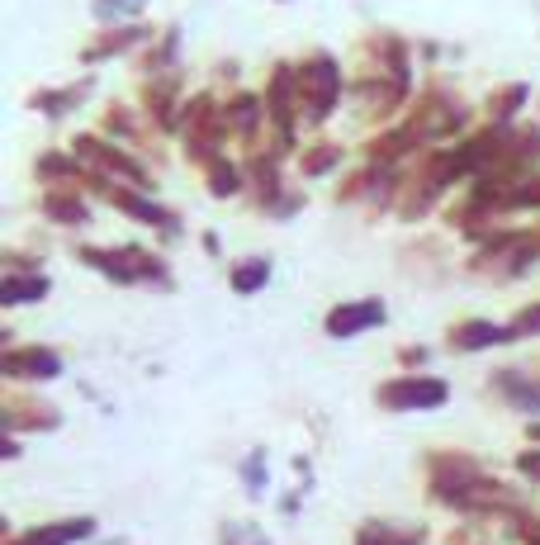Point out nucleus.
Wrapping results in <instances>:
<instances>
[{"label": "nucleus", "mask_w": 540, "mask_h": 545, "mask_svg": "<svg viewBox=\"0 0 540 545\" xmlns=\"http://www.w3.org/2000/svg\"><path fill=\"white\" fill-rule=\"evenodd\" d=\"M76 261L114 280V285H162V290H171L166 261L143 252V247H76Z\"/></svg>", "instance_id": "f257e3e1"}, {"label": "nucleus", "mask_w": 540, "mask_h": 545, "mask_svg": "<svg viewBox=\"0 0 540 545\" xmlns=\"http://www.w3.org/2000/svg\"><path fill=\"white\" fill-rule=\"evenodd\" d=\"M72 157L86 166V176H95V181L128 185V190H143V195L152 190V171H147L138 157H128L119 143H109L105 133H76Z\"/></svg>", "instance_id": "f03ea898"}, {"label": "nucleus", "mask_w": 540, "mask_h": 545, "mask_svg": "<svg viewBox=\"0 0 540 545\" xmlns=\"http://www.w3.org/2000/svg\"><path fill=\"white\" fill-rule=\"evenodd\" d=\"M223 138H228V119H223V105L214 95H190L185 100V119H180V147L185 157L199 166H209L223 157Z\"/></svg>", "instance_id": "7ed1b4c3"}, {"label": "nucleus", "mask_w": 540, "mask_h": 545, "mask_svg": "<svg viewBox=\"0 0 540 545\" xmlns=\"http://www.w3.org/2000/svg\"><path fill=\"white\" fill-rule=\"evenodd\" d=\"M299 95H304V124L323 128L342 105V62L332 53H313L299 62Z\"/></svg>", "instance_id": "20e7f679"}, {"label": "nucleus", "mask_w": 540, "mask_h": 545, "mask_svg": "<svg viewBox=\"0 0 540 545\" xmlns=\"http://www.w3.org/2000/svg\"><path fill=\"white\" fill-rule=\"evenodd\" d=\"M266 119L275 128V157L294 152V124L304 119V95H299V67L294 62H275V72L266 81Z\"/></svg>", "instance_id": "39448f33"}, {"label": "nucleus", "mask_w": 540, "mask_h": 545, "mask_svg": "<svg viewBox=\"0 0 540 545\" xmlns=\"http://www.w3.org/2000/svg\"><path fill=\"white\" fill-rule=\"evenodd\" d=\"M450 399V384L436 375H394L375 389V403L389 413H432Z\"/></svg>", "instance_id": "423d86ee"}, {"label": "nucleus", "mask_w": 540, "mask_h": 545, "mask_svg": "<svg viewBox=\"0 0 540 545\" xmlns=\"http://www.w3.org/2000/svg\"><path fill=\"white\" fill-rule=\"evenodd\" d=\"M86 190H95L100 200H109L114 209H124L133 223H147V228H157V233L166 237H180V218L166 209V204H157L152 195H143V190H128V185H114V181H95V176H86Z\"/></svg>", "instance_id": "0eeeda50"}, {"label": "nucleus", "mask_w": 540, "mask_h": 545, "mask_svg": "<svg viewBox=\"0 0 540 545\" xmlns=\"http://www.w3.org/2000/svg\"><path fill=\"white\" fill-rule=\"evenodd\" d=\"M408 128H413L422 143H446V138H455V133H465L469 128V109L460 105V100H450V95L432 91V95L417 100Z\"/></svg>", "instance_id": "6e6552de"}, {"label": "nucleus", "mask_w": 540, "mask_h": 545, "mask_svg": "<svg viewBox=\"0 0 540 545\" xmlns=\"http://www.w3.org/2000/svg\"><path fill=\"white\" fill-rule=\"evenodd\" d=\"M384 318H389V304H384L379 294H370V299H346V304H337V309H327L323 332L327 337H337V342H351V337H360V332L379 327Z\"/></svg>", "instance_id": "1a4fd4ad"}, {"label": "nucleus", "mask_w": 540, "mask_h": 545, "mask_svg": "<svg viewBox=\"0 0 540 545\" xmlns=\"http://www.w3.org/2000/svg\"><path fill=\"white\" fill-rule=\"evenodd\" d=\"M152 48L157 43V29L152 24H119V29H100V34L90 38L86 48H81V67H100V62H109V57H124L133 53V48Z\"/></svg>", "instance_id": "9d476101"}, {"label": "nucleus", "mask_w": 540, "mask_h": 545, "mask_svg": "<svg viewBox=\"0 0 540 545\" xmlns=\"http://www.w3.org/2000/svg\"><path fill=\"white\" fill-rule=\"evenodd\" d=\"M0 375L15 384L57 380L62 375V356L53 346H10V351H0Z\"/></svg>", "instance_id": "9b49d317"}, {"label": "nucleus", "mask_w": 540, "mask_h": 545, "mask_svg": "<svg viewBox=\"0 0 540 545\" xmlns=\"http://www.w3.org/2000/svg\"><path fill=\"white\" fill-rule=\"evenodd\" d=\"M507 342H522L512 323H493V318H465L446 332L450 351H488V346H507Z\"/></svg>", "instance_id": "f8f14e48"}, {"label": "nucleus", "mask_w": 540, "mask_h": 545, "mask_svg": "<svg viewBox=\"0 0 540 545\" xmlns=\"http://www.w3.org/2000/svg\"><path fill=\"white\" fill-rule=\"evenodd\" d=\"M223 119H228V133H237L247 147H256V138H261V124H270V119H266V95L237 91L233 100L223 105Z\"/></svg>", "instance_id": "ddd939ff"}, {"label": "nucleus", "mask_w": 540, "mask_h": 545, "mask_svg": "<svg viewBox=\"0 0 540 545\" xmlns=\"http://www.w3.org/2000/svg\"><path fill=\"white\" fill-rule=\"evenodd\" d=\"M247 185L256 190V204H261L266 214H275V209L289 200L285 185H280V157H275V152H256L252 162H247Z\"/></svg>", "instance_id": "4468645a"}, {"label": "nucleus", "mask_w": 540, "mask_h": 545, "mask_svg": "<svg viewBox=\"0 0 540 545\" xmlns=\"http://www.w3.org/2000/svg\"><path fill=\"white\" fill-rule=\"evenodd\" d=\"M38 209H43V218H53L57 228H81V223H90V204H86V195H76V185H48Z\"/></svg>", "instance_id": "2eb2a0df"}, {"label": "nucleus", "mask_w": 540, "mask_h": 545, "mask_svg": "<svg viewBox=\"0 0 540 545\" xmlns=\"http://www.w3.org/2000/svg\"><path fill=\"white\" fill-rule=\"evenodd\" d=\"M147 114L162 133H180V119H185V100H180V81L176 76H162L147 86Z\"/></svg>", "instance_id": "dca6fc26"}, {"label": "nucleus", "mask_w": 540, "mask_h": 545, "mask_svg": "<svg viewBox=\"0 0 540 545\" xmlns=\"http://www.w3.org/2000/svg\"><path fill=\"white\" fill-rule=\"evenodd\" d=\"M493 389L503 394L517 413H526V418H540V380H531L522 365H507V370H498L493 375Z\"/></svg>", "instance_id": "f3484780"}, {"label": "nucleus", "mask_w": 540, "mask_h": 545, "mask_svg": "<svg viewBox=\"0 0 540 545\" xmlns=\"http://www.w3.org/2000/svg\"><path fill=\"white\" fill-rule=\"evenodd\" d=\"M53 294V280L43 271H5L0 275V309H19V304H38Z\"/></svg>", "instance_id": "a211bd4d"}, {"label": "nucleus", "mask_w": 540, "mask_h": 545, "mask_svg": "<svg viewBox=\"0 0 540 545\" xmlns=\"http://www.w3.org/2000/svg\"><path fill=\"white\" fill-rule=\"evenodd\" d=\"M95 536V517H67V522H48V527H34L15 536L5 545H76V541H90Z\"/></svg>", "instance_id": "6ab92c4d"}, {"label": "nucleus", "mask_w": 540, "mask_h": 545, "mask_svg": "<svg viewBox=\"0 0 540 545\" xmlns=\"http://www.w3.org/2000/svg\"><path fill=\"white\" fill-rule=\"evenodd\" d=\"M90 86L95 81H72V86H53V91H34L29 95V109H38V114H48V119H62V114H72V109H81V100L90 95Z\"/></svg>", "instance_id": "aec40b11"}, {"label": "nucleus", "mask_w": 540, "mask_h": 545, "mask_svg": "<svg viewBox=\"0 0 540 545\" xmlns=\"http://www.w3.org/2000/svg\"><path fill=\"white\" fill-rule=\"evenodd\" d=\"M417 143H422V138H417L413 128L403 124V128H389V133L370 138V147H365V152H370V162H375V166H394V171H398V162H403V157H408Z\"/></svg>", "instance_id": "412c9836"}, {"label": "nucleus", "mask_w": 540, "mask_h": 545, "mask_svg": "<svg viewBox=\"0 0 540 545\" xmlns=\"http://www.w3.org/2000/svg\"><path fill=\"white\" fill-rule=\"evenodd\" d=\"M62 427V413L48 403H34V413H24V403H5V432H53Z\"/></svg>", "instance_id": "4be33fe9"}, {"label": "nucleus", "mask_w": 540, "mask_h": 545, "mask_svg": "<svg viewBox=\"0 0 540 545\" xmlns=\"http://www.w3.org/2000/svg\"><path fill=\"white\" fill-rule=\"evenodd\" d=\"M270 275H275L270 256H247V261H237L233 271H228V285H233V294L252 299V294H261L270 285Z\"/></svg>", "instance_id": "5701e85b"}, {"label": "nucleus", "mask_w": 540, "mask_h": 545, "mask_svg": "<svg viewBox=\"0 0 540 545\" xmlns=\"http://www.w3.org/2000/svg\"><path fill=\"white\" fill-rule=\"evenodd\" d=\"M176 57H180V24H166L162 38H157V43L143 53V72L152 76V81H162V76H171Z\"/></svg>", "instance_id": "b1692460"}, {"label": "nucleus", "mask_w": 540, "mask_h": 545, "mask_svg": "<svg viewBox=\"0 0 540 545\" xmlns=\"http://www.w3.org/2000/svg\"><path fill=\"white\" fill-rule=\"evenodd\" d=\"M204 176H209V195H214V200H233V195L247 190V166L228 162V157L209 162V166H204Z\"/></svg>", "instance_id": "393cba45"}, {"label": "nucleus", "mask_w": 540, "mask_h": 545, "mask_svg": "<svg viewBox=\"0 0 540 545\" xmlns=\"http://www.w3.org/2000/svg\"><path fill=\"white\" fill-rule=\"evenodd\" d=\"M526 100H531V86H526V81H512V86H503L498 95H488V124L512 128V119L522 114Z\"/></svg>", "instance_id": "a878e982"}, {"label": "nucleus", "mask_w": 540, "mask_h": 545, "mask_svg": "<svg viewBox=\"0 0 540 545\" xmlns=\"http://www.w3.org/2000/svg\"><path fill=\"white\" fill-rule=\"evenodd\" d=\"M38 181H57V185H81L86 181V166L76 162L72 152H43L34 162Z\"/></svg>", "instance_id": "bb28decb"}, {"label": "nucleus", "mask_w": 540, "mask_h": 545, "mask_svg": "<svg viewBox=\"0 0 540 545\" xmlns=\"http://www.w3.org/2000/svg\"><path fill=\"white\" fill-rule=\"evenodd\" d=\"M299 166H304L308 181H318V176H327V171H337L342 166V143H313L299 157Z\"/></svg>", "instance_id": "cd10ccee"}, {"label": "nucleus", "mask_w": 540, "mask_h": 545, "mask_svg": "<svg viewBox=\"0 0 540 545\" xmlns=\"http://www.w3.org/2000/svg\"><path fill=\"white\" fill-rule=\"evenodd\" d=\"M143 10H147V0H90V15L100 19V24H119V19L138 24Z\"/></svg>", "instance_id": "c85d7f7f"}, {"label": "nucleus", "mask_w": 540, "mask_h": 545, "mask_svg": "<svg viewBox=\"0 0 540 545\" xmlns=\"http://www.w3.org/2000/svg\"><path fill=\"white\" fill-rule=\"evenodd\" d=\"M266 479H270L266 451L256 446V451H247V460H242V484H247V498H266Z\"/></svg>", "instance_id": "c756f323"}, {"label": "nucleus", "mask_w": 540, "mask_h": 545, "mask_svg": "<svg viewBox=\"0 0 540 545\" xmlns=\"http://www.w3.org/2000/svg\"><path fill=\"white\" fill-rule=\"evenodd\" d=\"M356 545H422L417 536H403V531L384 527V522H365V527L356 531Z\"/></svg>", "instance_id": "7c9ffc66"}, {"label": "nucleus", "mask_w": 540, "mask_h": 545, "mask_svg": "<svg viewBox=\"0 0 540 545\" xmlns=\"http://www.w3.org/2000/svg\"><path fill=\"white\" fill-rule=\"evenodd\" d=\"M218 541L223 545H270V536L256 527V522H223Z\"/></svg>", "instance_id": "2f4dec72"}, {"label": "nucleus", "mask_w": 540, "mask_h": 545, "mask_svg": "<svg viewBox=\"0 0 540 545\" xmlns=\"http://www.w3.org/2000/svg\"><path fill=\"white\" fill-rule=\"evenodd\" d=\"M105 133H114V143H119V138H124V143H133V138H138V124H133V114H128L124 105H114L105 114Z\"/></svg>", "instance_id": "473e14b6"}, {"label": "nucleus", "mask_w": 540, "mask_h": 545, "mask_svg": "<svg viewBox=\"0 0 540 545\" xmlns=\"http://www.w3.org/2000/svg\"><path fill=\"white\" fill-rule=\"evenodd\" d=\"M512 332H517V337H540V304H526V309L512 318Z\"/></svg>", "instance_id": "72a5a7b5"}, {"label": "nucleus", "mask_w": 540, "mask_h": 545, "mask_svg": "<svg viewBox=\"0 0 540 545\" xmlns=\"http://www.w3.org/2000/svg\"><path fill=\"white\" fill-rule=\"evenodd\" d=\"M517 470H522L526 479H536V484H540V451H522V455H517Z\"/></svg>", "instance_id": "f704fd0d"}, {"label": "nucleus", "mask_w": 540, "mask_h": 545, "mask_svg": "<svg viewBox=\"0 0 540 545\" xmlns=\"http://www.w3.org/2000/svg\"><path fill=\"white\" fill-rule=\"evenodd\" d=\"M398 361H403V365H422V361H427V346H403V351H398Z\"/></svg>", "instance_id": "c9c22d12"}, {"label": "nucleus", "mask_w": 540, "mask_h": 545, "mask_svg": "<svg viewBox=\"0 0 540 545\" xmlns=\"http://www.w3.org/2000/svg\"><path fill=\"white\" fill-rule=\"evenodd\" d=\"M0 455H5V460H15V455H19V436L15 432H5V446H0Z\"/></svg>", "instance_id": "e433bc0d"}, {"label": "nucleus", "mask_w": 540, "mask_h": 545, "mask_svg": "<svg viewBox=\"0 0 540 545\" xmlns=\"http://www.w3.org/2000/svg\"><path fill=\"white\" fill-rule=\"evenodd\" d=\"M531 545H540V531H536V536H531Z\"/></svg>", "instance_id": "4c0bfd02"}, {"label": "nucleus", "mask_w": 540, "mask_h": 545, "mask_svg": "<svg viewBox=\"0 0 540 545\" xmlns=\"http://www.w3.org/2000/svg\"><path fill=\"white\" fill-rule=\"evenodd\" d=\"M531 436H536V441H540V427H531Z\"/></svg>", "instance_id": "58836bf2"}, {"label": "nucleus", "mask_w": 540, "mask_h": 545, "mask_svg": "<svg viewBox=\"0 0 540 545\" xmlns=\"http://www.w3.org/2000/svg\"><path fill=\"white\" fill-rule=\"evenodd\" d=\"M280 5H289V0H280Z\"/></svg>", "instance_id": "ea45409f"}]
</instances>
